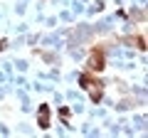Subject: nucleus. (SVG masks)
<instances>
[{"instance_id":"f257e3e1","label":"nucleus","mask_w":148,"mask_h":138,"mask_svg":"<svg viewBox=\"0 0 148 138\" xmlns=\"http://www.w3.org/2000/svg\"><path fill=\"white\" fill-rule=\"evenodd\" d=\"M79 86H82V89H84L94 101H101V96H104V84H101L96 77L82 74V77H79Z\"/></svg>"},{"instance_id":"7ed1b4c3","label":"nucleus","mask_w":148,"mask_h":138,"mask_svg":"<svg viewBox=\"0 0 148 138\" xmlns=\"http://www.w3.org/2000/svg\"><path fill=\"white\" fill-rule=\"evenodd\" d=\"M37 123H40V128H49V106L47 104H42L40 111H37Z\"/></svg>"},{"instance_id":"f03ea898","label":"nucleus","mask_w":148,"mask_h":138,"mask_svg":"<svg viewBox=\"0 0 148 138\" xmlns=\"http://www.w3.org/2000/svg\"><path fill=\"white\" fill-rule=\"evenodd\" d=\"M86 64H89V69H94V72H101L104 64H106V62H104V52H101V49H91Z\"/></svg>"},{"instance_id":"20e7f679","label":"nucleus","mask_w":148,"mask_h":138,"mask_svg":"<svg viewBox=\"0 0 148 138\" xmlns=\"http://www.w3.org/2000/svg\"><path fill=\"white\" fill-rule=\"evenodd\" d=\"M59 116H62L64 123H69V109H59Z\"/></svg>"}]
</instances>
